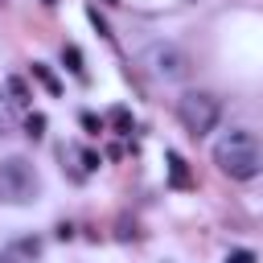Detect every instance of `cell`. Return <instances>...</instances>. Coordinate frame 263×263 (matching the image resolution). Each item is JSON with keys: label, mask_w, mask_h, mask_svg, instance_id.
I'll return each mask as SVG.
<instances>
[{"label": "cell", "mask_w": 263, "mask_h": 263, "mask_svg": "<svg viewBox=\"0 0 263 263\" xmlns=\"http://www.w3.org/2000/svg\"><path fill=\"white\" fill-rule=\"evenodd\" d=\"M214 164L230 181H251L263 173V140L251 127H230L214 140Z\"/></svg>", "instance_id": "6da1fadb"}, {"label": "cell", "mask_w": 263, "mask_h": 263, "mask_svg": "<svg viewBox=\"0 0 263 263\" xmlns=\"http://www.w3.org/2000/svg\"><path fill=\"white\" fill-rule=\"evenodd\" d=\"M37 193H41L37 168H33L25 156H4V160H0V201H8V205H29V201H37Z\"/></svg>", "instance_id": "7a4b0ae2"}, {"label": "cell", "mask_w": 263, "mask_h": 263, "mask_svg": "<svg viewBox=\"0 0 263 263\" xmlns=\"http://www.w3.org/2000/svg\"><path fill=\"white\" fill-rule=\"evenodd\" d=\"M177 119H181V127L189 136H210L218 127V119H222V103L210 90H185L177 99Z\"/></svg>", "instance_id": "3957f363"}, {"label": "cell", "mask_w": 263, "mask_h": 263, "mask_svg": "<svg viewBox=\"0 0 263 263\" xmlns=\"http://www.w3.org/2000/svg\"><path fill=\"white\" fill-rule=\"evenodd\" d=\"M144 66H148V74L156 82H185L189 78V58L173 41H152L144 49Z\"/></svg>", "instance_id": "277c9868"}, {"label": "cell", "mask_w": 263, "mask_h": 263, "mask_svg": "<svg viewBox=\"0 0 263 263\" xmlns=\"http://www.w3.org/2000/svg\"><path fill=\"white\" fill-rule=\"evenodd\" d=\"M41 238H33V234H25V238H12L8 247H4V255L0 259H8V263H37L41 259Z\"/></svg>", "instance_id": "5b68a950"}, {"label": "cell", "mask_w": 263, "mask_h": 263, "mask_svg": "<svg viewBox=\"0 0 263 263\" xmlns=\"http://www.w3.org/2000/svg\"><path fill=\"white\" fill-rule=\"evenodd\" d=\"M4 90H8L12 107H25V103H29V86H25L21 78H8V82H4Z\"/></svg>", "instance_id": "8992f818"}, {"label": "cell", "mask_w": 263, "mask_h": 263, "mask_svg": "<svg viewBox=\"0 0 263 263\" xmlns=\"http://www.w3.org/2000/svg\"><path fill=\"white\" fill-rule=\"evenodd\" d=\"M8 123H12V99H8V90L0 86V136L8 132Z\"/></svg>", "instance_id": "52a82bcc"}, {"label": "cell", "mask_w": 263, "mask_h": 263, "mask_svg": "<svg viewBox=\"0 0 263 263\" xmlns=\"http://www.w3.org/2000/svg\"><path fill=\"white\" fill-rule=\"evenodd\" d=\"M41 127H45V119H41V115H29V119H25V132H29L33 140H41Z\"/></svg>", "instance_id": "ba28073f"}, {"label": "cell", "mask_w": 263, "mask_h": 263, "mask_svg": "<svg viewBox=\"0 0 263 263\" xmlns=\"http://www.w3.org/2000/svg\"><path fill=\"white\" fill-rule=\"evenodd\" d=\"M230 263H251V255H247V251H234V255H230Z\"/></svg>", "instance_id": "9c48e42d"}, {"label": "cell", "mask_w": 263, "mask_h": 263, "mask_svg": "<svg viewBox=\"0 0 263 263\" xmlns=\"http://www.w3.org/2000/svg\"><path fill=\"white\" fill-rule=\"evenodd\" d=\"M45 4H53V0H45Z\"/></svg>", "instance_id": "30bf717a"}, {"label": "cell", "mask_w": 263, "mask_h": 263, "mask_svg": "<svg viewBox=\"0 0 263 263\" xmlns=\"http://www.w3.org/2000/svg\"><path fill=\"white\" fill-rule=\"evenodd\" d=\"M0 263H8V259H0Z\"/></svg>", "instance_id": "8fae6325"}]
</instances>
